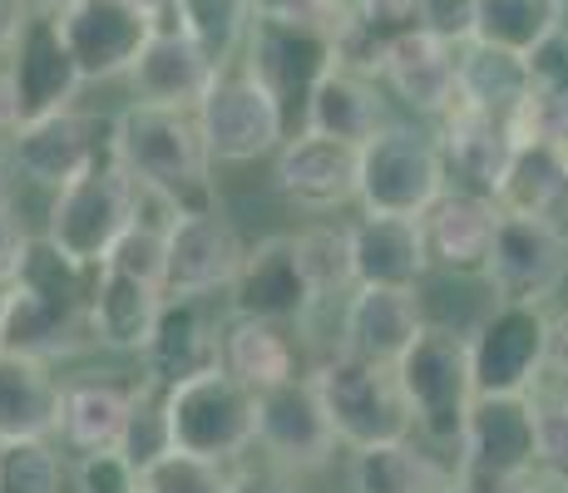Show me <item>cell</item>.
<instances>
[{"label": "cell", "mask_w": 568, "mask_h": 493, "mask_svg": "<svg viewBox=\"0 0 568 493\" xmlns=\"http://www.w3.org/2000/svg\"><path fill=\"white\" fill-rule=\"evenodd\" d=\"M100 267H80L70 261L50 237L30 243L20 277L6 287V331H0V350L30 360H64L80 356L94 341L90 326V301Z\"/></svg>", "instance_id": "cell-1"}, {"label": "cell", "mask_w": 568, "mask_h": 493, "mask_svg": "<svg viewBox=\"0 0 568 493\" xmlns=\"http://www.w3.org/2000/svg\"><path fill=\"white\" fill-rule=\"evenodd\" d=\"M114 138V158L129 178L149 183V188L169 193L183 217H199L217 207L213 193V158L199 134V119L179 114V109L154 104H129L109 129Z\"/></svg>", "instance_id": "cell-2"}, {"label": "cell", "mask_w": 568, "mask_h": 493, "mask_svg": "<svg viewBox=\"0 0 568 493\" xmlns=\"http://www.w3.org/2000/svg\"><path fill=\"white\" fill-rule=\"evenodd\" d=\"M312 386L326 404V420H332L336 440L352 449H376V444H400L410 440L415 420L406 390H400L396 366H376V360L346 356L336 350L332 360L312 370Z\"/></svg>", "instance_id": "cell-3"}, {"label": "cell", "mask_w": 568, "mask_h": 493, "mask_svg": "<svg viewBox=\"0 0 568 493\" xmlns=\"http://www.w3.org/2000/svg\"><path fill=\"white\" fill-rule=\"evenodd\" d=\"M400 390H406L415 430L430 444H455L465 440L469 410H475V366H469V336H455L445 326H425L415 346L396 366Z\"/></svg>", "instance_id": "cell-4"}, {"label": "cell", "mask_w": 568, "mask_h": 493, "mask_svg": "<svg viewBox=\"0 0 568 493\" xmlns=\"http://www.w3.org/2000/svg\"><path fill=\"white\" fill-rule=\"evenodd\" d=\"M163 410H169V434L179 454L227 464L257 444V390H247L223 366L169 386Z\"/></svg>", "instance_id": "cell-5"}, {"label": "cell", "mask_w": 568, "mask_h": 493, "mask_svg": "<svg viewBox=\"0 0 568 493\" xmlns=\"http://www.w3.org/2000/svg\"><path fill=\"white\" fill-rule=\"evenodd\" d=\"M539 424L529 394H479L460 440V493H529Z\"/></svg>", "instance_id": "cell-6"}, {"label": "cell", "mask_w": 568, "mask_h": 493, "mask_svg": "<svg viewBox=\"0 0 568 493\" xmlns=\"http://www.w3.org/2000/svg\"><path fill=\"white\" fill-rule=\"evenodd\" d=\"M336 40L332 30L312 25V20L297 16H277V10H257L253 25H247V70L262 80V90L277 99L282 119H287V138L292 124H307V104L316 94V84L336 70Z\"/></svg>", "instance_id": "cell-7"}, {"label": "cell", "mask_w": 568, "mask_h": 493, "mask_svg": "<svg viewBox=\"0 0 568 493\" xmlns=\"http://www.w3.org/2000/svg\"><path fill=\"white\" fill-rule=\"evenodd\" d=\"M134 227V178L109 153L84 178L64 183L50 207V243L80 267H104L119 237Z\"/></svg>", "instance_id": "cell-8"}, {"label": "cell", "mask_w": 568, "mask_h": 493, "mask_svg": "<svg viewBox=\"0 0 568 493\" xmlns=\"http://www.w3.org/2000/svg\"><path fill=\"white\" fill-rule=\"evenodd\" d=\"M193 119L213 163H253L287 144V119L247 64H223Z\"/></svg>", "instance_id": "cell-9"}, {"label": "cell", "mask_w": 568, "mask_h": 493, "mask_svg": "<svg viewBox=\"0 0 568 493\" xmlns=\"http://www.w3.org/2000/svg\"><path fill=\"white\" fill-rule=\"evenodd\" d=\"M445 158L440 144L415 134L406 124H386L376 138L362 148V197L366 213H396V217H420L445 197Z\"/></svg>", "instance_id": "cell-10"}, {"label": "cell", "mask_w": 568, "mask_h": 493, "mask_svg": "<svg viewBox=\"0 0 568 493\" xmlns=\"http://www.w3.org/2000/svg\"><path fill=\"white\" fill-rule=\"evenodd\" d=\"M549 321L544 306L499 301L469 336V366L479 394H534L549 356Z\"/></svg>", "instance_id": "cell-11"}, {"label": "cell", "mask_w": 568, "mask_h": 493, "mask_svg": "<svg viewBox=\"0 0 568 493\" xmlns=\"http://www.w3.org/2000/svg\"><path fill=\"white\" fill-rule=\"evenodd\" d=\"M159 25H163V16L134 6V0H70L60 10V35L84 80L134 74L139 54L159 35Z\"/></svg>", "instance_id": "cell-12"}, {"label": "cell", "mask_w": 568, "mask_h": 493, "mask_svg": "<svg viewBox=\"0 0 568 493\" xmlns=\"http://www.w3.org/2000/svg\"><path fill=\"white\" fill-rule=\"evenodd\" d=\"M568 277V237L549 217H515L499 213V233L485 261V281L499 301L544 306L554 287Z\"/></svg>", "instance_id": "cell-13"}, {"label": "cell", "mask_w": 568, "mask_h": 493, "mask_svg": "<svg viewBox=\"0 0 568 493\" xmlns=\"http://www.w3.org/2000/svg\"><path fill=\"white\" fill-rule=\"evenodd\" d=\"M10 104H16V129L40 124L50 114H64L80 94L84 74L74 64L70 45L60 35V16H30L10 50Z\"/></svg>", "instance_id": "cell-14"}, {"label": "cell", "mask_w": 568, "mask_h": 493, "mask_svg": "<svg viewBox=\"0 0 568 493\" xmlns=\"http://www.w3.org/2000/svg\"><path fill=\"white\" fill-rule=\"evenodd\" d=\"M257 444L277 469H322L336 449V430L312 376H292L257 394Z\"/></svg>", "instance_id": "cell-15"}, {"label": "cell", "mask_w": 568, "mask_h": 493, "mask_svg": "<svg viewBox=\"0 0 568 493\" xmlns=\"http://www.w3.org/2000/svg\"><path fill=\"white\" fill-rule=\"evenodd\" d=\"M227 311L243 321H307V311L316 306V291L302 271L297 257V237H262V243L243 257V271L227 287Z\"/></svg>", "instance_id": "cell-16"}, {"label": "cell", "mask_w": 568, "mask_h": 493, "mask_svg": "<svg viewBox=\"0 0 568 493\" xmlns=\"http://www.w3.org/2000/svg\"><path fill=\"white\" fill-rule=\"evenodd\" d=\"M109 153H114V138H100V124H94L90 114H74V109L40 119V124H20L16 134H10V158H16V168L26 173L30 183L54 188V193H60L64 183L84 178Z\"/></svg>", "instance_id": "cell-17"}, {"label": "cell", "mask_w": 568, "mask_h": 493, "mask_svg": "<svg viewBox=\"0 0 568 493\" xmlns=\"http://www.w3.org/2000/svg\"><path fill=\"white\" fill-rule=\"evenodd\" d=\"M277 193L292 197L307 213H336L342 203L356 197V183H362V148L342 144V138L326 134H292L287 144L277 148Z\"/></svg>", "instance_id": "cell-18"}, {"label": "cell", "mask_w": 568, "mask_h": 493, "mask_svg": "<svg viewBox=\"0 0 568 493\" xmlns=\"http://www.w3.org/2000/svg\"><path fill=\"white\" fill-rule=\"evenodd\" d=\"M243 237L223 217V207L199 217H179L169 233V277H163V296H207L217 287H233L243 271Z\"/></svg>", "instance_id": "cell-19"}, {"label": "cell", "mask_w": 568, "mask_h": 493, "mask_svg": "<svg viewBox=\"0 0 568 493\" xmlns=\"http://www.w3.org/2000/svg\"><path fill=\"white\" fill-rule=\"evenodd\" d=\"M213 366H223V331L207 316V301L203 296H169L159 311L154 341L144 350V370H149L144 380L169 390Z\"/></svg>", "instance_id": "cell-20"}, {"label": "cell", "mask_w": 568, "mask_h": 493, "mask_svg": "<svg viewBox=\"0 0 568 493\" xmlns=\"http://www.w3.org/2000/svg\"><path fill=\"white\" fill-rule=\"evenodd\" d=\"M425 227V247H430V267L460 271V277H485L489 247L499 233V203L485 193H465V188H445V197L435 207L420 213Z\"/></svg>", "instance_id": "cell-21"}, {"label": "cell", "mask_w": 568, "mask_h": 493, "mask_svg": "<svg viewBox=\"0 0 568 493\" xmlns=\"http://www.w3.org/2000/svg\"><path fill=\"white\" fill-rule=\"evenodd\" d=\"M213 74H217V64L207 60V54L193 45L169 16H163L159 35L149 40L144 54H139V64H134L129 80H134V104L179 109V114H189V109L203 104Z\"/></svg>", "instance_id": "cell-22"}, {"label": "cell", "mask_w": 568, "mask_h": 493, "mask_svg": "<svg viewBox=\"0 0 568 493\" xmlns=\"http://www.w3.org/2000/svg\"><path fill=\"white\" fill-rule=\"evenodd\" d=\"M425 331V316L415 291L396 287H356L342 316V350L346 356L376 360V366H400V356Z\"/></svg>", "instance_id": "cell-23"}, {"label": "cell", "mask_w": 568, "mask_h": 493, "mask_svg": "<svg viewBox=\"0 0 568 493\" xmlns=\"http://www.w3.org/2000/svg\"><path fill=\"white\" fill-rule=\"evenodd\" d=\"M352 261H356V287L415 291V281L430 271V247H425L420 217L366 213L352 227Z\"/></svg>", "instance_id": "cell-24"}, {"label": "cell", "mask_w": 568, "mask_h": 493, "mask_svg": "<svg viewBox=\"0 0 568 493\" xmlns=\"http://www.w3.org/2000/svg\"><path fill=\"white\" fill-rule=\"evenodd\" d=\"M440 158H445V173H455L465 193L495 197L499 183H505L509 158H515V138H509L505 119H495V114H485V109L455 99V104L445 109Z\"/></svg>", "instance_id": "cell-25"}, {"label": "cell", "mask_w": 568, "mask_h": 493, "mask_svg": "<svg viewBox=\"0 0 568 493\" xmlns=\"http://www.w3.org/2000/svg\"><path fill=\"white\" fill-rule=\"evenodd\" d=\"M381 80L396 90V99H406L415 114H445L460 99V45L430 35V30H415V35L390 45Z\"/></svg>", "instance_id": "cell-26"}, {"label": "cell", "mask_w": 568, "mask_h": 493, "mask_svg": "<svg viewBox=\"0 0 568 493\" xmlns=\"http://www.w3.org/2000/svg\"><path fill=\"white\" fill-rule=\"evenodd\" d=\"M163 287L144 277H129L119 267H100V281H94V301H90V326L94 341L109 350H129V356H144L149 341H154V326L163 311Z\"/></svg>", "instance_id": "cell-27"}, {"label": "cell", "mask_w": 568, "mask_h": 493, "mask_svg": "<svg viewBox=\"0 0 568 493\" xmlns=\"http://www.w3.org/2000/svg\"><path fill=\"white\" fill-rule=\"evenodd\" d=\"M64 390L45 360L0 350V440H50L60 430Z\"/></svg>", "instance_id": "cell-28"}, {"label": "cell", "mask_w": 568, "mask_h": 493, "mask_svg": "<svg viewBox=\"0 0 568 493\" xmlns=\"http://www.w3.org/2000/svg\"><path fill=\"white\" fill-rule=\"evenodd\" d=\"M415 30H425V0H352V20L336 40V60L362 80H381L390 45Z\"/></svg>", "instance_id": "cell-29"}, {"label": "cell", "mask_w": 568, "mask_h": 493, "mask_svg": "<svg viewBox=\"0 0 568 493\" xmlns=\"http://www.w3.org/2000/svg\"><path fill=\"white\" fill-rule=\"evenodd\" d=\"M307 134H326V138H342L352 148H366L371 138L386 129V109H381L376 80H362V74L342 70L336 64L322 84H316L312 104H307Z\"/></svg>", "instance_id": "cell-30"}, {"label": "cell", "mask_w": 568, "mask_h": 493, "mask_svg": "<svg viewBox=\"0 0 568 493\" xmlns=\"http://www.w3.org/2000/svg\"><path fill=\"white\" fill-rule=\"evenodd\" d=\"M134 390L124 380H80L64 386V410H60V434L80 454H109L124 440L129 410H134Z\"/></svg>", "instance_id": "cell-31"}, {"label": "cell", "mask_w": 568, "mask_h": 493, "mask_svg": "<svg viewBox=\"0 0 568 493\" xmlns=\"http://www.w3.org/2000/svg\"><path fill=\"white\" fill-rule=\"evenodd\" d=\"M564 0H475V35L469 40L534 60L544 45L564 35Z\"/></svg>", "instance_id": "cell-32"}, {"label": "cell", "mask_w": 568, "mask_h": 493, "mask_svg": "<svg viewBox=\"0 0 568 493\" xmlns=\"http://www.w3.org/2000/svg\"><path fill=\"white\" fill-rule=\"evenodd\" d=\"M352 493H460V474L430 454L400 444H376L352 454Z\"/></svg>", "instance_id": "cell-33"}, {"label": "cell", "mask_w": 568, "mask_h": 493, "mask_svg": "<svg viewBox=\"0 0 568 493\" xmlns=\"http://www.w3.org/2000/svg\"><path fill=\"white\" fill-rule=\"evenodd\" d=\"M499 213H515V217H559L568 207V163L554 144H529L515 148L505 168V183L495 193Z\"/></svg>", "instance_id": "cell-34"}, {"label": "cell", "mask_w": 568, "mask_h": 493, "mask_svg": "<svg viewBox=\"0 0 568 493\" xmlns=\"http://www.w3.org/2000/svg\"><path fill=\"white\" fill-rule=\"evenodd\" d=\"M223 370L243 380L247 390L262 394V390L297 376V346H292V336L282 331V326L233 316V321L223 326Z\"/></svg>", "instance_id": "cell-35"}, {"label": "cell", "mask_w": 568, "mask_h": 493, "mask_svg": "<svg viewBox=\"0 0 568 493\" xmlns=\"http://www.w3.org/2000/svg\"><path fill=\"white\" fill-rule=\"evenodd\" d=\"M534 90V60L489 45H460V104H475L495 119H509Z\"/></svg>", "instance_id": "cell-36"}, {"label": "cell", "mask_w": 568, "mask_h": 493, "mask_svg": "<svg viewBox=\"0 0 568 493\" xmlns=\"http://www.w3.org/2000/svg\"><path fill=\"white\" fill-rule=\"evenodd\" d=\"M173 25L223 70L233 50L247 40V25L257 16V0H173Z\"/></svg>", "instance_id": "cell-37"}, {"label": "cell", "mask_w": 568, "mask_h": 493, "mask_svg": "<svg viewBox=\"0 0 568 493\" xmlns=\"http://www.w3.org/2000/svg\"><path fill=\"white\" fill-rule=\"evenodd\" d=\"M139 479L144 469H154L163 454H173V434H169V410H163V386L144 380L134 390V410H129V424H124V440L114 449Z\"/></svg>", "instance_id": "cell-38"}, {"label": "cell", "mask_w": 568, "mask_h": 493, "mask_svg": "<svg viewBox=\"0 0 568 493\" xmlns=\"http://www.w3.org/2000/svg\"><path fill=\"white\" fill-rule=\"evenodd\" d=\"M297 257H302V271H307L316 301L356 287L352 227H307V233H297Z\"/></svg>", "instance_id": "cell-39"}, {"label": "cell", "mask_w": 568, "mask_h": 493, "mask_svg": "<svg viewBox=\"0 0 568 493\" xmlns=\"http://www.w3.org/2000/svg\"><path fill=\"white\" fill-rule=\"evenodd\" d=\"M64 469L45 440H0V493H60Z\"/></svg>", "instance_id": "cell-40"}, {"label": "cell", "mask_w": 568, "mask_h": 493, "mask_svg": "<svg viewBox=\"0 0 568 493\" xmlns=\"http://www.w3.org/2000/svg\"><path fill=\"white\" fill-rule=\"evenodd\" d=\"M144 493H233V479L213 459H193L173 449L154 469H144Z\"/></svg>", "instance_id": "cell-41"}, {"label": "cell", "mask_w": 568, "mask_h": 493, "mask_svg": "<svg viewBox=\"0 0 568 493\" xmlns=\"http://www.w3.org/2000/svg\"><path fill=\"white\" fill-rule=\"evenodd\" d=\"M534 424H539V469L549 484L568 489V394L559 390H534Z\"/></svg>", "instance_id": "cell-42"}, {"label": "cell", "mask_w": 568, "mask_h": 493, "mask_svg": "<svg viewBox=\"0 0 568 493\" xmlns=\"http://www.w3.org/2000/svg\"><path fill=\"white\" fill-rule=\"evenodd\" d=\"M104 267H119L129 271V277H144L163 287V277H169V233H154V227H129L124 237H119V247L109 251Z\"/></svg>", "instance_id": "cell-43"}, {"label": "cell", "mask_w": 568, "mask_h": 493, "mask_svg": "<svg viewBox=\"0 0 568 493\" xmlns=\"http://www.w3.org/2000/svg\"><path fill=\"white\" fill-rule=\"evenodd\" d=\"M80 493H144V479L109 449V454L80 459Z\"/></svg>", "instance_id": "cell-44"}, {"label": "cell", "mask_w": 568, "mask_h": 493, "mask_svg": "<svg viewBox=\"0 0 568 493\" xmlns=\"http://www.w3.org/2000/svg\"><path fill=\"white\" fill-rule=\"evenodd\" d=\"M425 30L450 45H469L475 35V0H425Z\"/></svg>", "instance_id": "cell-45"}, {"label": "cell", "mask_w": 568, "mask_h": 493, "mask_svg": "<svg viewBox=\"0 0 568 493\" xmlns=\"http://www.w3.org/2000/svg\"><path fill=\"white\" fill-rule=\"evenodd\" d=\"M36 237L26 233V223H20L10 207H0V287H10V281L20 277V261H26V251Z\"/></svg>", "instance_id": "cell-46"}, {"label": "cell", "mask_w": 568, "mask_h": 493, "mask_svg": "<svg viewBox=\"0 0 568 493\" xmlns=\"http://www.w3.org/2000/svg\"><path fill=\"white\" fill-rule=\"evenodd\" d=\"M544 390L568 394V311L549 321V356H544Z\"/></svg>", "instance_id": "cell-47"}, {"label": "cell", "mask_w": 568, "mask_h": 493, "mask_svg": "<svg viewBox=\"0 0 568 493\" xmlns=\"http://www.w3.org/2000/svg\"><path fill=\"white\" fill-rule=\"evenodd\" d=\"M233 493H297V489H292L277 469H243V474L233 479Z\"/></svg>", "instance_id": "cell-48"}, {"label": "cell", "mask_w": 568, "mask_h": 493, "mask_svg": "<svg viewBox=\"0 0 568 493\" xmlns=\"http://www.w3.org/2000/svg\"><path fill=\"white\" fill-rule=\"evenodd\" d=\"M26 20H30L26 0H0V54L16 50V40H20V30H26Z\"/></svg>", "instance_id": "cell-49"}, {"label": "cell", "mask_w": 568, "mask_h": 493, "mask_svg": "<svg viewBox=\"0 0 568 493\" xmlns=\"http://www.w3.org/2000/svg\"><path fill=\"white\" fill-rule=\"evenodd\" d=\"M0 129H10L16 134V104H10V80L0 74Z\"/></svg>", "instance_id": "cell-50"}, {"label": "cell", "mask_w": 568, "mask_h": 493, "mask_svg": "<svg viewBox=\"0 0 568 493\" xmlns=\"http://www.w3.org/2000/svg\"><path fill=\"white\" fill-rule=\"evenodd\" d=\"M64 6H70V0H26L30 16H60Z\"/></svg>", "instance_id": "cell-51"}, {"label": "cell", "mask_w": 568, "mask_h": 493, "mask_svg": "<svg viewBox=\"0 0 568 493\" xmlns=\"http://www.w3.org/2000/svg\"><path fill=\"white\" fill-rule=\"evenodd\" d=\"M10 168H16V158L0 153V207H10Z\"/></svg>", "instance_id": "cell-52"}, {"label": "cell", "mask_w": 568, "mask_h": 493, "mask_svg": "<svg viewBox=\"0 0 568 493\" xmlns=\"http://www.w3.org/2000/svg\"><path fill=\"white\" fill-rule=\"evenodd\" d=\"M134 6H144V10H154V16H169V10H173V0H134Z\"/></svg>", "instance_id": "cell-53"}, {"label": "cell", "mask_w": 568, "mask_h": 493, "mask_svg": "<svg viewBox=\"0 0 568 493\" xmlns=\"http://www.w3.org/2000/svg\"><path fill=\"white\" fill-rule=\"evenodd\" d=\"M0 331H6V287H0Z\"/></svg>", "instance_id": "cell-54"}, {"label": "cell", "mask_w": 568, "mask_h": 493, "mask_svg": "<svg viewBox=\"0 0 568 493\" xmlns=\"http://www.w3.org/2000/svg\"><path fill=\"white\" fill-rule=\"evenodd\" d=\"M262 6H282V0H257V10H262Z\"/></svg>", "instance_id": "cell-55"}, {"label": "cell", "mask_w": 568, "mask_h": 493, "mask_svg": "<svg viewBox=\"0 0 568 493\" xmlns=\"http://www.w3.org/2000/svg\"><path fill=\"white\" fill-rule=\"evenodd\" d=\"M559 153H564V163H568V144H564V148H559Z\"/></svg>", "instance_id": "cell-56"}, {"label": "cell", "mask_w": 568, "mask_h": 493, "mask_svg": "<svg viewBox=\"0 0 568 493\" xmlns=\"http://www.w3.org/2000/svg\"><path fill=\"white\" fill-rule=\"evenodd\" d=\"M564 6H568V0H564Z\"/></svg>", "instance_id": "cell-57"}]
</instances>
